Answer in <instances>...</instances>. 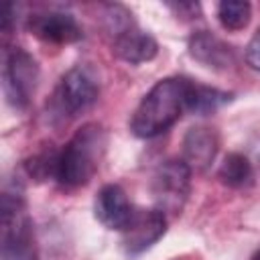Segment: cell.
<instances>
[{
  "label": "cell",
  "mask_w": 260,
  "mask_h": 260,
  "mask_svg": "<svg viewBox=\"0 0 260 260\" xmlns=\"http://www.w3.org/2000/svg\"><path fill=\"white\" fill-rule=\"evenodd\" d=\"M0 260H37L32 228L20 191H4L2 195Z\"/></svg>",
  "instance_id": "3"
},
{
  "label": "cell",
  "mask_w": 260,
  "mask_h": 260,
  "mask_svg": "<svg viewBox=\"0 0 260 260\" xmlns=\"http://www.w3.org/2000/svg\"><path fill=\"white\" fill-rule=\"evenodd\" d=\"M93 213L98 221L108 230L124 232L134 215V209L126 197V191L120 185L110 183L98 191L93 201Z\"/></svg>",
  "instance_id": "9"
},
{
  "label": "cell",
  "mask_w": 260,
  "mask_h": 260,
  "mask_svg": "<svg viewBox=\"0 0 260 260\" xmlns=\"http://www.w3.org/2000/svg\"><path fill=\"white\" fill-rule=\"evenodd\" d=\"M252 18L250 2L242 0H223L217 4V20L225 30H242Z\"/></svg>",
  "instance_id": "15"
},
{
  "label": "cell",
  "mask_w": 260,
  "mask_h": 260,
  "mask_svg": "<svg viewBox=\"0 0 260 260\" xmlns=\"http://www.w3.org/2000/svg\"><path fill=\"white\" fill-rule=\"evenodd\" d=\"M246 61L254 71H260V26L246 47Z\"/></svg>",
  "instance_id": "17"
},
{
  "label": "cell",
  "mask_w": 260,
  "mask_h": 260,
  "mask_svg": "<svg viewBox=\"0 0 260 260\" xmlns=\"http://www.w3.org/2000/svg\"><path fill=\"white\" fill-rule=\"evenodd\" d=\"M26 28L37 39L53 45H71L83 39V30L75 16L59 10L30 14L26 20Z\"/></svg>",
  "instance_id": "7"
},
{
  "label": "cell",
  "mask_w": 260,
  "mask_h": 260,
  "mask_svg": "<svg viewBox=\"0 0 260 260\" xmlns=\"http://www.w3.org/2000/svg\"><path fill=\"white\" fill-rule=\"evenodd\" d=\"M100 95V75L89 63H79L71 67L59 81L53 106L61 116H77L91 108Z\"/></svg>",
  "instance_id": "4"
},
{
  "label": "cell",
  "mask_w": 260,
  "mask_h": 260,
  "mask_svg": "<svg viewBox=\"0 0 260 260\" xmlns=\"http://www.w3.org/2000/svg\"><path fill=\"white\" fill-rule=\"evenodd\" d=\"M217 152V136L207 126H193L183 138V160L193 171H203L211 165Z\"/></svg>",
  "instance_id": "11"
},
{
  "label": "cell",
  "mask_w": 260,
  "mask_h": 260,
  "mask_svg": "<svg viewBox=\"0 0 260 260\" xmlns=\"http://www.w3.org/2000/svg\"><path fill=\"white\" fill-rule=\"evenodd\" d=\"M106 132L100 124H83L59 150L57 181L67 187L85 185L106 152Z\"/></svg>",
  "instance_id": "2"
},
{
  "label": "cell",
  "mask_w": 260,
  "mask_h": 260,
  "mask_svg": "<svg viewBox=\"0 0 260 260\" xmlns=\"http://www.w3.org/2000/svg\"><path fill=\"white\" fill-rule=\"evenodd\" d=\"M57 162H59V150H43V152H37L35 156H30L26 160V171L30 177L43 181V179H49V177H55L57 179Z\"/></svg>",
  "instance_id": "16"
},
{
  "label": "cell",
  "mask_w": 260,
  "mask_h": 260,
  "mask_svg": "<svg viewBox=\"0 0 260 260\" xmlns=\"http://www.w3.org/2000/svg\"><path fill=\"white\" fill-rule=\"evenodd\" d=\"M250 260H260V248H258V250L252 254V258H250Z\"/></svg>",
  "instance_id": "18"
},
{
  "label": "cell",
  "mask_w": 260,
  "mask_h": 260,
  "mask_svg": "<svg viewBox=\"0 0 260 260\" xmlns=\"http://www.w3.org/2000/svg\"><path fill=\"white\" fill-rule=\"evenodd\" d=\"M230 100H232V93L228 91H219L215 87H207L191 81L187 91V110L193 114H211L223 104H228Z\"/></svg>",
  "instance_id": "13"
},
{
  "label": "cell",
  "mask_w": 260,
  "mask_h": 260,
  "mask_svg": "<svg viewBox=\"0 0 260 260\" xmlns=\"http://www.w3.org/2000/svg\"><path fill=\"white\" fill-rule=\"evenodd\" d=\"M217 175H219L221 183L228 185V187H232V189L248 187L252 183V177H254L250 160L244 154H240V152H230L223 158Z\"/></svg>",
  "instance_id": "14"
},
{
  "label": "cell",
  "mask_w": 260,
  "mask_h": 260,
  "mask_svg": "<svg viewBox=\"0 0 260 260\" xmlns=\"http://www.w3.org/2000/svg\"><path fill=\"white\" fill-rule=\"evenodd\" d=\"M39 79V67L32 55H28L24 49L14 47L4 57V69H2V85L4 95L10 106L14 108H26Z\"/></svg>",
  "instance_id": "6"
},
{
  "label": "cell",
  "mask_w": 260,
  "mask_h": 260,
  "mask_svg": "<svg viewBox=\"0 0 260 260\" xmlns=\"http://www.w3.org/2000/svg\"><path fill=\"white\" fill-rule=\"evenodd\" d=\"M167 232V215L160 209H138L134 211L128 228L122 232L124 250L128 254H140L150 248Z\"/></svg>",
  "instance_id": "8"
},
{
  "label": "cell",
  "mask_w": 260,
  "mask_h": 260,
  "mask_svg": "<svg viewBox=\"0 0 260 260\" xmlns=\"http://www.w3.org/2000/svg\"><path fill=\"white\" fill-rule=\"evenodd\" d=\"M191 185V169L183 158H171L156 167L150 183L156 209L167 213H179L187 201Z\"/></svg>",
  "instance_id": "5"
},
{
  "label": "cell",
  "mask_w": 260,
  "mask_h": 260,
  "mask_svg": "<svg viewBox=\"0 0 260 260\" xmlns=\"http://www.w3.org/2000/svg\"><path fill=\"white\" fill-rule=\"evenodd\" d=\"M189 55L211 69H225L234 61V51L207 30H197L189 39Z\"/></svg>",
  "instance_id": "12"
},
{
  "label": "cell",
  "mask_w": 260,
  "mask_h": 260,
  "mask_svg": "<svg viewBox=\"0 0 260 260\" xmlns=\"http://www.w3.org/2000/svg\"><path fill=\"white\" fill-rule=\"evenodd\" d=\"M191 79L165 77L156 81L136 106L130 118V130L138 138H154L167 132L187 110V91Z\"/></svg>",
  "instance_id": "1"
},
{
  "label": "cell",
  "mask_w": 260,
  "mask_h": 260,
  "mask_svg": "<svg viewBox=\"0 0 260 260\" xmlns=\"http://www.w3.org/2000/svg\"><path fill=\"white\" fill-rule=\"evenodd\" d=\"M112 51L122 61L138 65L154 59L158 53V45L148 32L140 30L134 22H130L112 35Z\"/></svg>",
  "instance_id": "10"
}]
</instances>
